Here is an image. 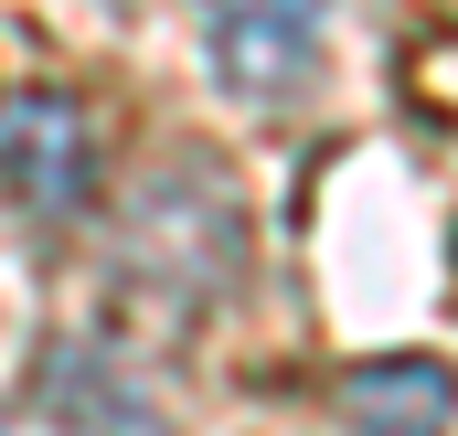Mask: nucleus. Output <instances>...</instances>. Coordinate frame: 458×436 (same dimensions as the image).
<instances>
[{
	"instance_id": "obj_1",
	"label": "nucleus",
	"mask_w": 458,
	"mask_h": 436,
	"mask_svg": "<svg viewBox=\"0 0 458 436\" xmlns=\"http://www.w3.org/2000/svg\"><path fill=\"white\" fill-rule=\"evenodd\" d=\"M203 11V54L245 107H277L320 75V21L331 0H192Z\"/></svg>"
},
{
	"instance_id": "obj_2",
	"label": "nucleus",
	"mask_w": 458,
	"mask_h": 436,
	"mask_svg": "<svg viewBox=\"0 0 458 436\" xmlns=\"http://www.w3.org/2000/svg\"><path fill=\"white\" fill-rule=\"evenodd\" d=\"M0 181L32 214H86L97 203V117L64 86H21L0 96Z\"/></svg>"
},
{
	"instance_id": "obj_3",
	"label": "nucleus",
	"mask_w": 458,
	"mask_h": 436,
	"mask_svg": "<svg viewBox=\"0 0 458 436\" xmlns=\"http://www.w3.org/2000/svg\"><path fill=\"white\" fill-rule=\"evenodd\" d=\"M458 415V373L437 351H384L342 383V426L352 436H448Z\"/></svg>"
},
{
	"instance_id": "obj_4",
	"label": "nucleus",
	"mask_w": 458,
	"mask_h": 436,
	"mask_svg": "<svg viewBox=\"0 0 458 436\" xmlns=\"http://www.w3.org/2000/svg\"><path fill=\"white\" fill-rule=\"evenodd\" d=\"M43 405H54V426H64V436H160L149 394L117 383L107 351H54V362H43Z\"/></svg>"
}]
</instances>
